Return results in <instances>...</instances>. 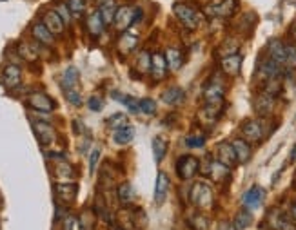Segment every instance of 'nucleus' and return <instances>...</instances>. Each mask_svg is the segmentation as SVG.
Wrapping results in <instances>:
<instances>
[{
  "instance_id": "obj_1",
  "label": "nucleus",
  "mask_w": 296,
  "mask_h": 230,
  "mask_svg": "<svg viewBox=\"0 0 296 230\" xmlns=\"http://www.w3.org/2000/svg\"><path fill=\"white\" fill-rule=\"evenodd\" d=\"M173 11H175L180 24L184 25V27H187L189 31H196V29L202 27V24H204V15L196 11L195 8H191V6L184 4V2L175 4Z\"/></svg>"
},
{
  "instance_id": "obj_2",
  "label": "nucleus",
  "mask_w": 296,
  "mask_h": 230,
  "mask_svg": "<svg viewBox=\"0 0 296 230\" xmlns=\"http://www.w3.org/2000/svg\"><path fill=\"white\" fill-rule=\"evenodd\" d=\"M189 199L198 209H209V207H213V189L207 181H196L191 187Z\"/></svg>"
},
{
  "instance_id": "obj_3",
  "label": "nucleus",
  "mask_w": 296,
  "mask_h": 230,
  "mask_svg": "<svg viewBox=\"0 0 296 230\" xmlns=\"http://www.w3.org/2000/svg\"><path fill=\"white\" fill-rule=\"evenodd\" d=\"M200 172V160L191 154H185V156H180L176 161V174H178L180 180H193L196 174Z\"/></svg>"
},
{
  "instance_id": "obj_4",
  "label": "nucleus",
  "mask_w": 296,
  "mask_h": 230,
  "mask_svg": "<svg viewBox=\"0 0 296 230\" xmlns=\"http://www.w3.org/2000/svg\"><path fill=\"white\" fill-rule=\"evenodd\" d=\"M225 85L218 76L211 78L204 87V102L207 105H222L224 103Z\"/></svg>"
},
{
  "instance_id": "obj_5",
  "label": "nucleus",
  "mask_w": 296,
  "mask_h": 230,
  "mask_svg": "<svg viewBox=\"0 0 296 230\" xmlns=\"http://www.w3.org/2000/svg\"><path fill=\"white\" fill-rule=\"evenodd\" d=\"M236 8H238V0H213L205 8V13H207V17H213V18H227L236 11Z\"/></svg>"
},
{
  "instance_id": "obj_6",
  "label": "nucleus",
  "mask_w": 296,
  "mask_h": 230,
  "mask_svg": "<svg viewBox=\"0 0 296 230\" xmlns=\"http://www.w3.org/2000/svg\"><path fill=\"white\" fill-rule=\"evenodd\" d=\"M242 134L247 141H253V143H258V141L263 140L265 136V127H263V122L262 120H246L242 124Z\"/></svg>"
},
{
  "instance_id": "obj_7",
  "label": "nucleus",
  "mask_w": 296,
  "mask_h": 230,
  "mask_svg": "<svg viewBox=\"0 0 296 230\" xmlns=\"http://www.w3.org/2000/svg\"><path fill=\"white\" fill-rule=\"evenodd\" d=\"M28 105L35 111H40V112H51L55 109V102L51 96H47L46 93H31L28 96Z\"/></svg>"
},
{
  "instance_id": "obj_8",
  "label": "nucleus",
  "mask_w": 296,
  "mask_h": 230,
  "mask_svg": "<svg viewBox=\"0 0 296 230\" xmlns=\"http://www.w3.org/2000/svg\"><path fill=\"white\" fill-rule=\"evenodd\" d=\"M258 76L265 80V82L267 80L280 78V76H282V66L276 64L275 60H271L269 56L263 58L262 62H260V66H258Z\"/></svg>"
},
{
  "instance_id": "obj_9",
  "label": "nucleus",
  "mask_w": 296,
  "mask_h": 230,
  "mask_svg": "<svg viewBox=\"0 0 296 230\" xmlns=\"http://www.w3.org/2000/svg\"><path fill=\"white\" fill-rule=\"evenodd\" d=\"M222 105H207L205 103L204 109H202L200 112H198V124L202 125V127H214L218 122V118H220V109Z\"/></svg>"
},
{
  "instance_id": "obj_10",
  "label": "nucleus",
  "mask_w": 296,
  "mask_h": 230,
  "mask_svg": "<svg viewBox=\"0 0 296 230\" xmlns=\"http://www.w3.org/2000/svg\"><path fill=\"white\" fill-rule=\"evenodd\" d=\"M169 189H171V180L167 176L166 172L160 170L158 172V178H156V183H154V203L156 205H162L166 202L167 194H169Z\"/></svg>"
},
{
  "instance_id": "obj_11",
  "label": "nucleus",
  "mask_w": 296,
  "mask_h": 230,
  "mask_svg": "<svg viewBox=\"0 0 296 230\" xmlns=\"http://www.w3.org/2000/svg\"><path fill=\"white\" fill-rule=\"evenodd\" d=\"M22 82V69L15 64H9L2 71V83H4L6 89H15Z\"/></svg>"
},
{
  "instance_id": "obj_12",
  "label": "nucleus",
  "mask_w": 296,
  "mask_h": 230,
  "mask_svg": "<svg viewBox=\"0 0 296 230\" xmlns=\"http://www.w3.org/2000/svg\"><path fill=\"white\" fill-rule=\"evenodd\" d=\"M263 197H265V192H263V189H262V187H258V185H255V187H251V189L247 190L246 194H244L242 205L246 207L247 210H256L260 205H262Z\"/></svg>"
},
{
  "instance_id": "obj_13",
  "label": "nucleus",
  "mask_w": 296,
  "mask_h": 230,
  "mask_svg": "<svg viewBox=\"0 0 296 230\" xmlns=\"http://www.w3.org/2000/svg\"><path fill=\"white\" fill-rule=\"evenodd\" d=\"M167 74V60L166 54H162L160 51L151 54V76H153L156 82L166 78Z\"/></svg>"
},
{
  "instance_id": "obj_14",
  "label": "nucleus",
  "mask_w": 296,
  "mask_h": 230,
  "mask_svg": "<svg viewBox=\"0 0 296 230\" xmlns=\"http://www.w3.org/2000/svg\"><path fill=\"white\" fill-rule=\"evenodd\" d=\"M220 67L224 71V74H227V76H238L240 69H242V56L238 53L225 54L220 60Z\"/></svg>"
},
{
  "instance_id": "obj_15",
  "label": "nucleus",
  "mask_w": 296,
  "mask_h": 230,
  "mask_svg": "<svg viewBox=\"0 0 296 230\" xmlns=\"http://www.w3.org/2000/svg\"><path fill=\"white\" fill-rule=\"evenodd\" d=\"M42 22H44V25L49 29L55 37H60L64 33V25L66 24H64V20L60 18V15L55 9H49V11L44 13L42 15Z\"/></svg>"
},
{
  "instance_id": "obj_16",
  "label": "nucleus",
  "mask_w": 296,
  "mask_h": 230,
  "mask_svg": "<svg viewBox=\"0 0 296 230\" xmlns=\"http://www.w3.org/2000/svg\"><path fill=\"white\" fill-rule=\"evenodd\" d=\"M33 129H35V134H37L38 141H40L42 147H47L55 141L57 134H55V129L51 127L47 122H35L33 124Z\"/></svg>"
},
{
  "instance_id": "obj_17",
  "label": "nucleus",
  "mask_w": 296,
  "mask_h": 230,
  "mask_svg": "<svg viewBox=\"0 0 296 230\" xmlns=\"http://www.w3.org/2000/svg\"><path fill=\"white\" fill-rule=\"evenodd\" d=\"M133 22H134V9H131L129 6H122V8L117 9V15H115L113 24H115V27H117L118 31L124 33L125 29L129 27Z\"/></svg>"
},
{
  "instance_id": "obj_18",
  "label": "nucleus",
  "mask_w": 296,
  "mask_h": 230,
  "mask_svg": "<svg viewBox=\"0 0 296 230\" xmlns=\"http://www.w3.org/2000/svg\"><path fill=\"white\" fill-rule=\"evenodd\" d=\"M76 194H78V187L75 183H57L55 185V196H57V199L66 203V205L75 202Z\"/></svg>"
},
{
  "instance_id": "obj_19",
  "label": "nucleus",
  "mask_w": 296,
  "mask_h": 230,
  "mask_svg": "<svg viewBox=\"0 0 296 230\" xmlns=\"http://www.w3.org/2000/svg\"><path fill=\"white\" fill-rule=\"evenodd\" d=\"M217 160L220 163L227 165V167H234L238 163L236 160V154H234V149H233V143H227V141H222L217 149Z\"/></svg>"
},
{
  "instance_id": "obj_20",
  "label": "nucleus",
  "mask_w": 296,
  "mask_h": 230,
  "mask_svg": "<svg viewBox=\"0 0 296 230\" xmlns=\"http://www.w3.org/2000/svg\"><path fill=\"white\" fill-rule=\"evenodd\" d=\"M160 100H162L166 105L176 107V105H180V103H184L185 91L182 89V87H178V85H173V87H169V89L164 91L162 95H160Z\"/></svg>"
},
{
  "instance_id": "obj_21",
  "label": "nucleus",
  "mask_w": 296,
  "mask_h": 230,
  "mask_svg": "<svg viewBox=\"0 0 296 230\" xmlns=\"http://www.w3.org/2000/svg\"><path fill=\"white\" fill-rule=\"evenodd\" d=\"M275 96L267 95V93H260L255 98V111L258 112L260 116H269L275 109Z\"/></svg>"
},
{
  "instance_id": "obj_22",
  "label": "nucleus",
  "mask_w": 296,
  "mask_h": 230,
  "mask_svg": "<svg viewBox=\"0 0 296 230\" xmlns=\"http://www.w3.org/2000/svg\"><path fill=\"white\" fill-rule=\"evenodd\" d=\"M31 35H33L38 44H44V45L55 44V35L44 25V22H35L33 27H31Z\"/></svg>"
},
{
  "instance_id": "obj_23",
  "label": "nucleus",
  "mask_w": 296,
  "mask_h": 230,
  "mask_svg": "<svg viewBox=\"0 0 296 230\" xmlns=\"http://www.w3.org/2000/svg\"><path fill=\"white\" fill-rule=\"evenodd\" d=\"M285 47L287 45L282 44L280 40H271L267 44V54L271 60H275L276 64H280L282 67H285Z\"/></svg>"
},
{
  "instance_id": "obj_24",
  "label": "nucleus",
  "mask_w": 296,
  "mask_h": 230,
  "mask_svg": "<svg viewBox=\"0 0 296 230\" xmlns=\"http://www.w3.org/2000/svg\"><path fill=\"white\" fill-rule=\"evenodd\" d=\"M233 149H234V154H236V160L240 163H247L251 160L253 151H251V145L246 138H236V140H233Z\"/></svg>"
},
{
  "instance_id": "obj_25",
  "label": "nucleus",
  "mask_w": 296,
  "mask_h": 230,
  "mask_svg": "<svg viewBox=\"0 0 296 230\" xmlns=\"http://www.w3.org/2000/svg\"><path fill=\"white\" fill-rule=\"evenodd\" d=\"M86 25H88V31H89V35H91L93 38L100 37V35L104 33V27H105L104 20H102L100 13L98 11H93L91 15H89L88 20H86Z\"/></svg>"
},
{
  "instance_id": "obj_26",
  "label": "nucleus",
  "mask_w": 296,
  "mask_h": 230,
  "mask_svg": "<svg viewBox=\"0 0 296 230\" xmlns=\"http://www.w3.org/2000/svg\"><path fill=\"white\" fill-rule=\"evenodd\" d=\"M117 2L115 0H100L98 4V13H100L102 20H104L105 25L113 24L115 20V15H117Z\"/></svg>"
},
{
  "instance_id": "obj_27",
  "label": "nucleus",
  "mask_w": 296,
  "mask_h": 230,
  "mask_svg": "<svg viewBox=\"0 0 296 230\" xmlns=\"http://www.w3.org/2000/svg\"><path fill=\"white\" fill-rule=\"evenodd\" d=\"M133 138H134V127H133V125H129V124L122 125V127L117 129V131H115V134H113V141H115L117 145L131 143V141H133Z\"/></svg>"
},
{
  "instance_id": "obj_28",
  "label": "nucleus",
  "mask_w": 296,
  "mask_h": 230,
  "mask_svg": "<svg viewBox=\"0 0 296 230\" xmlns=\"http://www.w3.org/2000/svg\"><path fill=\"white\" fill-rule=\"evenodd\" d=\"M78 80H80V74L76 67H67L64 71V76H62V91H71V89H78Z\"/></svg>"
},
{
  "instance_id": "obj_29",
  "label": "nucleus",
  "mask_w": 296,
  "mask_h": 230,
  "mask_svg": "<svg viewBox=\"0 0 296 230\" xmlns=\"http://www.w3.org/2000/svg\"><path fill=\"white\" fill-rule=\"evenodd\" d=\"M164 54H166L167 67L171 71H178L182 67V64H184V54H182L180 49H176V47H167Z\"/></svg>"
},
{
  "instance_id": "obj_30",
  "label": "nucleus",
  "mask_w": 296,
  "mask_h": 230,
  "mask_svg": "<svg viewBox=\"0 0 296 230\" xmlns=\"http://www.w3.org/2000/svg\"><path fill=\"white\" fill-rule=\"evenodd\" d=\"M207 176H211L214 181L222 183V181H225L227 178H229V167H227V165H224V163H220L218 160H213V163H211V168H209Z\"/></svg>"
},
{
  "instance_id": "obj_31",
  "label": "nucleus",
  "mask_w": 296,
  "mask_h": 230,
  "mask_svg": "<svg viewBox=\"0 0 296 230\" xmlns=\"http://www.w3.org/2000/svg\"><path fill=\"white\" fill-rule=\"evenodd\" d=\"M137 44H138V38L134 35L129 33H122V37L118 38V51L122 54H129L133 49H137Z\"/></svg>"
},
{
  "instance_id": "obj_32",
  "label": "nucleus",
  "mask_w": 296,
  "mask_h": 230,
  "mask_svg": "<svg viewBox=\"0 0 296 230\" xmlns=\"http://www.w3.org/2000/svg\"><path fill=\"white\" fill-rule=\"evenodd\" d=\"M167 152V140L166 136H154L153 138V154L156 163H162V160L166 158Z\"/></svg>"
},
{
  "instance_id": "obj_33",
  "label": "nucleus",
  "mask_w": 296,
  "mask_h": 230,
  "mask_svg": "<svg viewBox=\"0 0 296 230\" xmlns=\"http://www.w3.org/2000/svg\"><path fill=\"white\" fill-rule=\"evenodd\" d=\"M251 223H253V216H251V212L247 209L236 212V216H234V219H233L234 230H246Z\"/></svg>"
},
{
  "instance_id": "obj_34",
  "label": "nucleus",
  "mask_w": 296,
  "mask_h": 230,
  "mask_svg": "<svg viewBox=\"0 0 296 230\" xmlns=\"http://www.w3.org/2000/svg\"><path fill=\"white\" fill-rule=\"evenodd\" d=\"M117 196H118V199H120V203H124V205H129V203L134 199L133 185H131V183H122V185H118Z\"/></svg>"
},
{
  "instance_id": "obj_35",
  "label": "nucleus",
  "mask_w": 296,
  "mask_h": 230,
  "mask_svg": "<svg viewBox=\"0 0 296 230\" xmlns=\"http://www.w3.org/2000/svg\"><path fill=\"white\" fill-rule=\"evenodd\" d=\"M55 176L71 180V178L76 176V170H75V167H73L71 163H67V161H60V163H57V167H55Z\"/></svg>"
},
{
  "instance_id": "obj_36",
  "label": "nucleus",
  "mask_w": 296,
  "mask_h": 230,
  "mask_svg": "<svg viewBox=\"0 0 296 230\" xmlns=\"http://www.w3.org/2000/svg\"><path fill=\"white\" fill-rule=\"evenodd\" d=\"M187 223L193 230H207L209 228V219L200 212L191 214V216L187 218Z\"/></svg>"
},
{
  "instance_id": "obj_37",
  "label": "nucleus",
  "mask_w": 296,
  "mask_h": 230,
  "mask_svg": "<svg viewBox=\"0 0 296 230\" xmlns=\"http://www.w3.org/2000/svg\"><path fill=\"white\" fill-rule=\"evenodd\" d=\"M113 98H117L118 102H120L122 105L127 107V109H129L131 112H138V111H140V105H138V102H140V100L133 98V96H129V95H120V93H113Z\"/></svg>"
},
{
  "instance_id": "obj_38",
  "label": "nucleus",
  "mask_w": 296,
  "mask_h": 230,
  "mask_svg": "<svg viewBox=\"0 0 296 230\" xmlns=\"http://www.w3.org/2000/svg\"><path fill=\"white\" fill-rule=\"evenodd\" d=\"M137 66L142 74L151 73V54L147 53V51H142V53H140V56H138V60H137Z\"/></svg>"
},
{
  "instance_id": "obj_39",
  "label": "nucleus",
  "mask_w": 296,
  "mask_h": 230,
  "mask_svg": "<svg viewBox=\"0 0 296 230\" xmlns=\"http://www.w3.org/2000/svg\"><path fill=\"white\" fill-rule=\"evenodd\" d=\"M185 145L189 149H202L205 145V136L204 134H189L185 138Z\"/></svg>"
},
{
  "instance_id": "obj_40",
  "label": "nucleus",
  "mask_w": 296,
  "mask_h": 230,
  "mask_svg": "<svg viewBox=\"0 0 296 230\" xmlns=\"http://www.w3.org/2000/svg\"><path fill=\"white\" fill-rule=\"evenodd\" d=\"M55 11L60 15V18L64 20V24H69V22H71L73 13H71V9H69V6H67V4H64V2H59V4L55 6Z\"/></svg>"
},
{
  "instance_id": "obj_41",
  "label": "nucleus",
  "mask_w": 296,
  "mask_h": 230,
  "mask_svg": "<svg viewBox=\"0 0 296 230\" xmlns=\"http://www.w3.org/2000/svg\"><path fill=\"white\" fill-rule=\"evenodd\" d=\"M285 67L287 69H296V45H287L285 47Z\"/></svg>"
},
{
  "instance_id": "obj_42",
  "label": "nucleus",
  "mask_w": 296,
  "mask_h": 230,
  "mask_svg": "<svg viewBox=\"0 0 296 230\" xmlns=\"http://www.w3.org/2000/svg\"><path fill=\"white\" fill-rule=\"evenodd\" d=\"M62 230H84L82 228V223H80V219L76 218V216H66L64 218V226H62Z\"/></svg>"
},
{
  "instance_id": "obj_43",
  "label": "nucleus",
  "mask_w": 296,
  "mask_h": 230,
  "mask_svg": "<svg viewBox=\"0 0 296 230\" xmlns=\"http://www.w3.org/2000/svg\"><path fill=\"white\" fill-rule=\"evenodd\" d=\"M138 105H140V112H144V114H154V112H156V102L151 98L140 100Z\"/></svg>"
},
{
  "instance_id": "obj_44",
  "label": "nucleus",
  "mask_w": 296,
  "mask_h": 230,
  "mask_svg": "<svg viewBox=\"0 0 296 230\" xmlns=\"http://www.w3.org/2000/svg\"><path fill=\"white\" fill-rule=\"evenodd\" d=\"M125 124H127V116L122 114V112H117V114H113L111 118L107 120V125L111 129H115V131H117V129H120L122 125H125Z\"/></svg>"
},
{
  "instance_id": "obj_45",
  "label": "nucleus",
  "mask_w": 296,
  "mask_h": 230,
  "mask_svg": "<svg viewBox=\"0 0 296 230\" xmlns=\"http://www.w3.org/2000/svg\"><path fill=\"white\" fill-rule=\"evenodd\" d=\"M64 96H66V100L71 105H75V107H80L82 105V96H80V93H78V89H71V91H64Z\"/></svg>"
},
{
  "instance_id": "obj_46",
  "label": "nucleus",
  "mask_w": 296,
  "mask_h": 230,
  "mask_svg": "<svg viewBox=\"0 0 296 230\" xmlns=\"http://www.w3.org/2000/svg\"><path fill=\"white\" fill-rule=\"evenodd\" d=\"M66 4L69 6L73 15H80V13H84V9H86V0H67Z\"/></svg>"
},
{
  "instance_id": "obj_47",
  "label": "nucleus",
  "mask_w": 296,
  "mask_h": 230,
  "mask_svg": "<svg viewBox=\"0 0 296 230\" xmlns=\"http://www.w3.org/2000/svg\"><path fill=\"white\" fill-rule=\"evenodd\" d=\"M98 158H100V149L95 147L91 151V156H89V172H95L96 170V163H98Z\"/></svg>"
},
{
  "instance_id": "obj_48",
  "label": "nucleus",
  "mask_w": 296,
  "mask_h": 230,
  "mask_svg": "<svg viewBox=\"0 0 296 230\" xmlns=\"http://www.w3.org/2000/svg\"><path fill=\"white\" fill-rule=\"evenodd\" d=\"M88 107L91 111H102V109H104V102H102L100 96H91L88 102Z\"/></svg>"
},
{
  "instance_id": "obj_49",
  "label": "nucleus",
  "mask_w": 296,
  "mask_h": 230,
  "mask_svg": "<svg viewBox=\"0 0 296 230\" xmlns=\"http://www.w3.org/2000/svg\"><path fill=\"white\" fill-rule=\"evenodd\" d=\"M20 53L25 56V60H35V58H37V53H31V49H30V47H28L25 44L20 47Z\"/></svg>"
},
{
  "instance_id": "obj_50",
  "label": "nucleus",
  "mask_w": 296,
  "mask_h": 230,
  "mask_svg": "<svg viewBox=\"0 0 296 230\" xmlns=\"http://www.w3.org/2000/svg\"><path fill=\"white\" fill-rule=\"evenodd\" d=\"M289 218H291V221L296 225V202L291 205V210H289Z\"/></svg>"
},
{
  "instance_id": "obj_51",
  "label": "nucleus",
  "mask_w": 296,
  "mask_h": 230,
  "mask_svg": "<svg viewBox=\"0 0 296 230\" xmlns=\"http://www.w3.org/2000/svg\"><path fill=\"white\" fill-rule=\"evenodd\" d=\"M217 230H231V225L227 221H220V223H218V228Z\"/></svg>"
},
{
  "instance_id": "obj_52",
  "label": "nucleus",
  "mask_w": 296,
  "mask_h": 230,
  "mask_svg": "<svg viewBox=\"0 0 296 230\" xmlns=\"http://www.w3.org/2000/svg\"><path fill=\"white\" fill-rule=\"evenodd\" d=\"M291 160H292V161H296V145L292 147V151H291Z\"/></svg>"
},
{
  "instance_id": "obj_53",
  "label": "nucleus",
  "mask_w": 296,
  "mask_h": 230,
  "mask_svg": "<svg viewBox=\"0 0 296 230\" xmlns=\"http://www.w3.org/2000/svg\"><path fill=\"white\" fill-rule=\"evenodd\" d=\"M292 35H294V38H296V27H294V33H292Z\"/></svg>"
},
{
  "instance_id": "obj_54",
  "label": "nucleus",
  "mask_w": 296,
  "mask_h": 230,
  "mask_svg": "<svg viewBox=\"0 0 296 230\" xmlns=\"http://www.w3.org/2000/svg\"><path fill=\"white\" fill-rule=\"evenodd\" d=\"M120 230H124V228H120Z\"/></svg>"
}]
</instances>
